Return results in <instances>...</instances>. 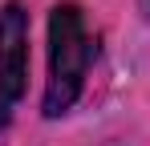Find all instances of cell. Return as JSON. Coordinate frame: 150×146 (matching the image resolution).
Wrapping results in <instances>:
<instances>
[{
  "label": "cell",
  "instance_id": "obj_2",
  "mask_svg": "<svg viewBox=\"0 0 150 146\" xmlns=\"http://www.w3.org/2000/svg\"><path fill=\"white\" fill-rule=\"evenodd\" d=\"M28 85V12L21 0L0 8V130L12 122Z\"/></svg>",
  "mask_w": 150,
  "mask_h": 146
},
{
  "label": "cell",
  "instance_id": "obj_3",
  "mask_svg": "<svg viewBox=\"0 0 150 146\" xmlns=\"http://www.w3.org/2000/svg\"><path fill=\"white\" fill-rule=\"evenodd\" d=\"M146 8H150V0H146Z\"/></svg>",
  "mask_w": 150,
  "mask_h": 146
},
{
  "label": "cell",
  "instance_id": "obj_1",
  "mask_svg": "<svg viewBox=\"0 0 150 146\" xmlns=\"http://www.w3.org/2000/svg\"><path fill=\"white\" fill-rule=\"evenodd\" d=\"M93 61V37L85 12L77 4H57L49 12V81H45V118H61L73 110L85 89V73Z\"/></svg>",
  "mask_w": 150,
  "mask_h": 146
}]
</instances>
